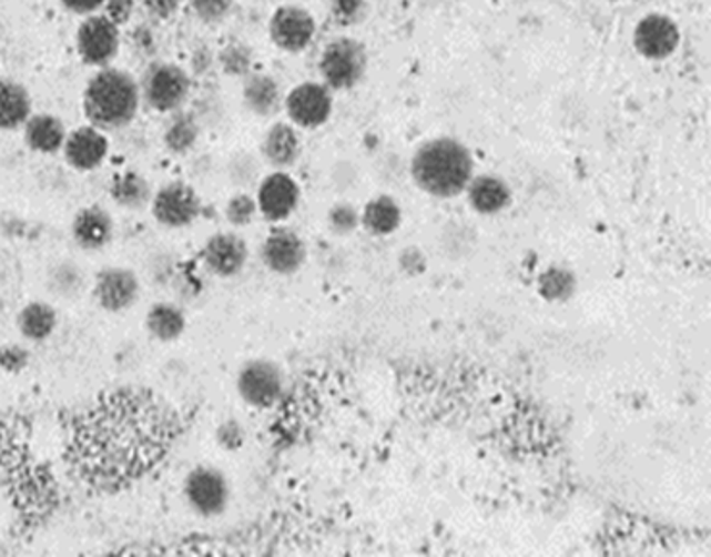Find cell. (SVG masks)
Listing matches in <instances>:
<instances>
[{
    "instance_id": "31",
    "label": "cell",
    "mask_w": 711,
    "mask_h": 557,
    "mask_svg": "<svg viewBox=\"0 0 711 557\" xmlns=\"http://www.w3.org/2000/svg\"><path fill=\"white\" fill-rule=\"evenodd\" d=\"M226 178L232 188L237 191L257 188L261 182V162L255 154L240 151L227 161Z\"/></svg>"
},
{
    "instance_id": "25",
    "label": "cell",
    "mask_w": 711,
    "mask_h": 557,
    "mask_svg": "<svg viewBox=\"0 0 711 557\" xmlns=\"http://www.w3.org/2000/svg\"><path fill=\"white\" fill-rule=\"evenodd\" d=\"M201 122L195 112L176 111L170 114V120L162 130V143L170 153L187 154L195 149L201 138Z\"/></svg>"
},
{
    "instance_id": "22",
    "label": "cell",
    "mask_w": 711,
    "mask_h": 557,
    "mask_svg": "<svg viewBox=\"0 0 711 557\" xmlns=\"http://www.w3.org/2000/svg\"><path fill=\"white\" fill-rule=\"evenodd\" d=\"M33 114V99L30 89L20 81L0 80V132L20 130Z\"/></svg>"
},
{
    "instance_id": "8",
    "label": "cell",
    "mask_w": 711,
    "mask_h": 557,
    "mask_svg": "<svg viewBox=\"0 0 711 557\" xmlns=\"http://www.w3.org/2000/svg\"><path fill=\"white\" fill-rule=\"evenodd\" d=\"M122 47V33L104 14L85 16L75 31V51L85 67H111Z\"/></svg>"
},
{
    "instance_id": "7",
    "label": "cell",
    "mask_w": 711,
    "mask_h": 557,
    "mask_svg": "<svg viewBox=\"0 0 711 557\" xmlns=\"http://www.w3.org/2000/svg\"><path fill=\"white\" fill-rule=\"evenodd\" d=\"M286 378L274 361H245L235 376L237 396L242 397L243 404L255 409H268L280 402Z\"/></svg>"
},
{
    "instance_id": "14",
    "label": "cell",
    "mask_w": 711,
    "mask_h": 557,
    "mask_svg": "<svg viewBox=\"0 0 711 557\" xmlns=\"http://www.w3.org/2000/svg\"><path fill=\"white\" fill-rule=\"evenodd\" d=\"M250 247L242 235L219 232L211 235L201 251V261L206 271L216 278H234L245 269Z\"/></svg>"
},
{
    "instance_id": "2",
    "label": "cell",
    "mask_w": 711,
    "mask_h": 557,
    "mask_svg": "<svg viewBox=\"0 0 711 557\" xmlns=\"http://www.w3.org/2000/svg\"><path fill=\"white\" fill-rule=\"evenodd\" d=\"M141 107L140 81L122 68H99L83 89L81 109L89 124L104 133L132 124Z\"/></svg>"
},
{
    "instance_id": "20",
    "label": "cell",
    "mask_w": 711,
    "mask_h": 557,
    "mask_svg": "<svg viewBox=\"0 0 711 557\" xmlns=\"http://www.w3.org/2000/svg\"><path fill=\"white\" fill-rule=\"evenodd\" d=\"M301 140L294 124L278 122L264 133L261 143L263 161L274 170H287L299 161Z\"/></svg>"
},
{
    "instance_id": "39",
    "label": "cell",
    "mask_w": 711,
    "mask_h": 557,
    "mask_svg": "<svg viewBox=\"0 0 711 557\" xmlns=\"http://www.w3.org/2000/svg\"><path fill=\"white\" fill-rule=\"evenodd\" d=\"M332 184L337 191L352 190L353 185L357 184V169L352 162H337L332 169Z\"/></svg>"
},
{
    "instance_id": "36",
    "label": "cell",
    "mask_w": 711,
    "mask_h": 557,
    "mask_svg": "<svg viewBox=\"0 0 711 557\" xmlns=\"http://www.w3.org/2000/svg\"><path fill=\"white\" fill-rule=\"evenodd\" d=\"M182 7V0H138L141 8L153 22H169Z\"/></svg>"
},
{
    "instance_id": "19",
    "label": "cell",
    "mask_w": 711,
    "mask_h": 557,
    "mask_svg": "<svg viewBox=\"0 0 711 557\" xmlns=\"http://www.w3.org/2000/svg\"><path fill=\"white\" fill-rule=\"evenodd\" d=\"M242 101L251 114L271 118L278 114L280 109L284 107V93L274 75L251 72L243 78Z\"/></svg>"
},
{
    "instance_id": "42",
    "label": "cell",
    "mask_w": 711,
    "mask_h": 557,
    "mask_svg": "<svg viewBox=\"0 0 711 557\" xmlns=\"http://www.w3.org/2000/svg\"><path fill=\"white\" fill-rule=\"evenodd\" d=\"M133 43H135V49L143 52V54H151L154 51V41L153 30L149 26H138L135 31H133Z\"/></svg>"
},
{
    "instance_id": "29",
    "label": "cell",
    "mask_w": 711,
    "mask_h": 557,
    "mask_svg": "<svg viewBox=\"0 0 711 557\" xmlns=\"http://www.w3.org/2000/svg\"><path fill=\"white\" fill-rule=\"evenodd\" d=\"M360 224L373 235H389L402 224V209L389 195L370 199L365 211L360 213Z\"/></svg>"
},
{
    "instance_id": "38",
    "label": "cell",
    "mask_w": 711,
    "mask_h": 557,
    "mask_svg": "<svg viewBox=\"0 0 711 557\" xmlns=\"http://www.w3.org/2000/svg\"><path fill=\"white\" fill-rule=\"evenodd\" d=\"M572 290V276L563 271H550L542 278V292L548 297H565Z\"/></svg>"
},
{
    "instance_id": "21",
    "label": "cell",
    "mask_w": 711,
    "mask_h": 557,
    "mask_svg": "<svg viewBox=\"0 0 711 557\" xmlns=\"http://www.w3.org/2000/svg\"><path fill=\"white\" fill-rule=\"evenodd\" d=\"M68 130L64 120L49 112L31 114L23 124V143L30 151L39 154L62 153L67 143Z\"/></svg>"
},
{
    "instance_id": "18",
    "label": "cell",
    "mask_w": 711,
    "mask_h": 557,
    "mask_svg": "<svg viewBox=\"0 0 711 557\" xmlns=\"http://www.w3.org/2000/svg\"><path fill=\"white\" fill-rule=\"evenodd\" d=\"M116 234L112 214L99 205L80 209L72 221V237L81 250L101 251L111 245Z\"/></svg>"
},
{
    "instance_id": "12",
    "label": "cell",
    "mask_w": 711,
    "mask_h": 557,
    "mask_svg": "<svg viewBox=\"0 0 711 557\" xmlns=\"http://www.w3.org/2000/svg\"><path fill=\"white\" fill-rule=\"evenodd\" d=\"M258 214L264 221L284 222L297 211L301 188L284 170H276L261 178L257 185Z\"/></svg>"
},
{
    "instance_id": "28",
    "label": "cell",
    "mask_w": 711,
    "mask_h": 557,
    "mask_svg": "<svg viewBox=\"0 0 711 557\" xmlns=\"http://www.w3.org/2000/svg\"><path fill=\"white\" fill-rule=\"evenodd\" d=\"M44 282L54 297L67 301L78 300L88 287V276L74 261H57L47 271Z\"/></svg>"
},
{
    "instance_id": "1",
    "label": "cell",
    "mask_w": 711,
    "mask_h": 557,
    "mask_svg": "<svg viewBox=\"0 0 711 557\" xmlns=\"http://www.w3.org/2000/svg\"><path fill=\"white\" fill-rule=\"evenodd\" d=\"M81 428V467L95 483L140 477L169 446V415L149 396L109 399Z\"/></svg>"
},
{
    "instance_id": "17",
    "label": "cell",
    "mask_w": 711,
    "mask_h": 557,
    "mask_svg": "<svg viewBox=\"0 0 711 557\" xmlns=\"http://www.w3.org/2000/svg\"><path fill=\"white\" fill-rule=\"evenodd\" d=\"M679 43H681V33L677 23L668 16H646L638 22L634 30V47L644 59H668L677 51Z\"/></svg>"
},
{
    "instance_id": "5",
    "label": "cell",
    "mask_w": 711,
    "mask_h": 557,
    "mask_svg": "<svg viewBox=\"0 0 711 557\" xmlns=\"http://www.w3.org/2000/svg\"><path fill=\"white\" fill-rule=\"evenodd\" d=\"M367 67L365 44L353 38H337L324 47L318 72L326 88L345 91L360 83L367 74Z\"/></svg>"
},
{
    "instance_id": "35",
    "label": "cell",
    "mask_w": 711,
    "mask_h": 557,
    "mask_svg": "<svg viewBox=\"0 0 711 557\" xmlns=\"http://www.w3.org/2000/svg\"><path fill=\"white\" fill-rule=\"evenodd\" d=\"M367 12V0H331V14L334 22L349 28L359 23Z\"/></svg>"
},
{
    "instance_id": "6",
    "label": "cell",
    "mask_w": 711,
    "mask_h": 557,
    "mask_svg": "<svg viewBox=\"0 0 711 557\" xmlns=\"http://www.w3.org/2000/svg\"><path fill=\"white\" fill-rule=\"evenodd\" d=\"M184 498L193 514L213 519L230 506L232 486L221 469L213 465H199L185 475Z\"/></svg>"
},
{
    "instance_id": "32",
    "label": "cell",
    "mask_w": 711,
    "mask_h": 557,
    "mask_svg": "<svg viewBox=\"0 0 711 557\" xmlns=\"http://www.w3.org/2000/svg\"><path fill=\"white\" fill-rule=\"evenodd\" d=\"M224 216L234 227L250 226L258 216L257 201L247 191H235L226 201Z\"/></svg>"
},
{
    "instance_id": "41",
    "label": "cell",
    "mask_w": 711,
    "mask_h": 557,
    "mask_svg": "<svg viewBox=\"0 0 711 557\" xmlns=\"http://www.w3.org/2000/svg\"><path fill=\"white\" fill-rule=\"evenodd\" d=\"M219 440H221L224 449H235L243 444V428L242 426L230 421V423H224V425L219 428Z\"/></svg>"
},
{
    "instance_id": "11",
    "label": "cell",
    "mask_w": 711,
    "mask_h": 557,
    "mask_svg": "<svg viewBox=\"0 0 711 557\" xmlns=\"http://www.w3.org/2000/svg\"><path fill=\"white\" fill-rule=\"evenodd\" d=\"M316 22L305 8L295 4H282L272 12L268 20V36L272 43L284 52H301L313 43Z\"/></svg>"
},
{
    "instance_id": "34",
    "label": "cell",
    "mask_w": 711,
    "mask_h": 557,
    "mask_svg": "<svg viewBox=\"0 0 711 557\" xmlns=\"http://www.w3.org/2000/svg\"><path fill=\"white\" fill-rule=\"evenodd\" d=\"M326 222H328L332 234L349 235L360 226V214L349 203H336L326 214Z\"/></svg>"
},
{
    "instance_id": "30",
    "label": "cell",
    "mask_w": 711,
    "mask_h": 557,
    "mask_svg": "<svg viewBox=\"0 0 711 557\" xmlns=\"http://www.w3.org/2000/svg\"><path fill=\"white\" fill-rule=\"evenodd\" d=\"M253 62H255L253 49H251L250 44L237 41V39L224 44L221 52L216 54V64L230 78L250 75L253 72Z\"/></svg>"
},
{
    "instance_id": "26",
    "label": "cell",
    "mask_w": 711,
    "mask_h": 557,
    "mask_svg": "<svg viewBox=\"0 0 711 557\" xmlns=\"http://www.w3.org/2000/svg\"><path fill=\"white\" fill-rule=\"evenodd\" d=\"M153 188L149 184L148 178L135 172V170H125L112 180L111 199L118 206L125 211H143L151 205L153 199Z\"/></svg>"
},
{
    "instance_id": "33",
    "label": "cell",
    "mask_w": 711,
    "mask_h": 557,
    "mask_svg": "<svg viewBox=\"0 0 711 557\" xmlns=\"http://www.w3.org/2000/svg\"><path fill=\"white\" fill-rule=\"evenodd\" d=\"M187 4L199 22L205 23V26H216L232 14L235 0H187Z\"/></svg>"
},
{
    "instance_id": "40",
    "label": "cell",
    "mask_w": 711,
    "mask_h": 557,
    "mask_svg": "<svg viewBox=\"0 0 711 557\" xmlns=\"http://www.w3.org/2000/svg\"><path fill=\"white\" fill-rule=\"evenodd\" d=\"M68 12L78 16L99 14L103 10L104 0H59Z\"/></svg>"
},
{
    "instance_id": "23",
    "label": "cell",
    "mask_w": 711,
    "mask_h": 557,
    "mask_svg": "<svg viewBox=\"0 0 711 557\" xmlns=\"http://www.w3.org/2000/svg\"><path fill=\"white\" fill-rule=\"evenodd\" d=\"M145 328L149 334L162 344L176 342L184 336L187 328V316L184 308L172 301H156L145 315Z\"/></svg>"
},
{
    "instance_id": "15",
    "label": "cell",
    "mask_w": 711,
    "mask_h": 557,
    "mask_svg": "<svg viewBox=\"0 0 711 557\" xmlns=\"http://www.w3.org/2000/svg\"><path fill=\"white\" fill-rule=\"evenodd\" d=\"M111 153V141L103 130L95 125H80L74 132H68L62 156L70 169L75 172H93L101 169Z\"/></svg>"
},
{
    "instance_id": "3",
    "label": "cell",
    "mask_w": 711,
    "mask_h": 557,
    "mask_svg": "<svg viewBox=\"0 0 711 557\" xmlns=\"http://www.w3.org/2000/svg\"><path fill=\"white\" fill-rule=\"evenodd\" d=\"M413 180L434 198H457L473 180L469 149L451 138H440L418 149L412 162Z\"/></svg>"
},
{
    "instance_id": "4",
    "label": "cell",
    "mask_w": 711,
    "mask_h": 557,
    "mask_svg": "<svg viewBox=\"0 0 711 557\" xmlns=\"http://www.w3.org/2000/svg\"><path fill=\"white\" fill-rule=\"evenodd\" d=\"M141 103L159 114L182 111L191 95V75L174 62L154 60L140 80Z\"/></svg>"
},
{
    "instance_id": "16",
    "label": "cell",
    "mask_w": 711,
    "mask_h": 557,
    "mask_svg": "<svg viewBox=\"0 0 711 557\" xmlns=\"http://www.w3.org/2000/svg\"><path fill=\"white\" fill-rule=\"evenodd\" d=\"M261 259L268 271L280 276H290L307 261V245L294 230L278 227L266 235L261 247Z\"/></svg>"
},
{
    "instance_id": "37",
    "label": "cell",
    "mask_w": 711,
    "mask_h": 557,
    "mask_svg": "<svg viewBox=\"0 0 711 557\" xmlns=\"http://www.w3.org/2000/svg\"><path fill=\"white\" fill-rule=\"evenodd\" d=\"M135 10H138V0H104L101 14L116 23L118 28H122L125 23L132 22Z\"/></svg>"
},
{
    "instance_id": "10",
    "label": "cell",
    "mask_w": 711,
    "mask_h": 557,
    "mask_svg": "<svg viewBox=\"0 0 711 557\" xmlns=\"http://www.w3.org/2000/svg\"><path fill=\"white\" fill-rule=\"evenodd\" d=\"M331 91L332 89L326 88L324 83L316 81H305L295 85L284 97V109L292 124L303 130H316L326 124L334 112Z\"/></svg>"
},
{
    "instance_id": "27",
    "label": "cell",
    "mask_w": 711,
    "mask_h": 557,
    "mask_svg": "<svg viewBox=\"0 0 711 557\" xmlns=\"http://www.w3.org/2000/svg\"><path fill=\"white\" fill-rule=\"evenodd\" d=\"M470 206L483 214H496L511 203V191L506 182L498 176H478L470 180Z\"/></svg>"
},
{
    "instance_id": "9",
    "label": "cell",
    "mask_w": 711,
    "mask_h": 557,
    "mask_svg": "<svg viewBox=\"0 0 711 557\" xmlns=\"http://www.w3.org/2000/svg\"><path fill=\"white\" fill-rule=\"evenodd\" d=\"M154 221L169 230L190 227L203 213V203L195 188L180 180L161 185L151 199Z\"/></svg>"
},
{
    "instance_id": "13",
    "label": "cell",
    "mask_w": 711,
    "mask_h": 557,
    "mask_svg": "<svg viewBox=\"0 0 711 557\" xmlns=\"http://www.w3.org/2000/svg\"><path fill=\"white\" fill-rule=\"evenodd\" d=\"M93 295L106 313H125L140 301L141 282L132 269L109 266L97 272Z\"/></svg>"
},
{
    "instance_id": "24",
    "label": "cell",
    "mask_w": 711,
    "mask_h": 557,
    "mask_svg": "<svg viewBox=\"0 0 711 557\" xmlns=\"http://www.w3.org/2000/svg\"><path fill=\"white\" fill-rule=\"evenodd\" d=\"M18 331L30 342H44L57 332L59 313L47 301H30L23 305L16 318Z\"/></svg>"
}]
</instances>
